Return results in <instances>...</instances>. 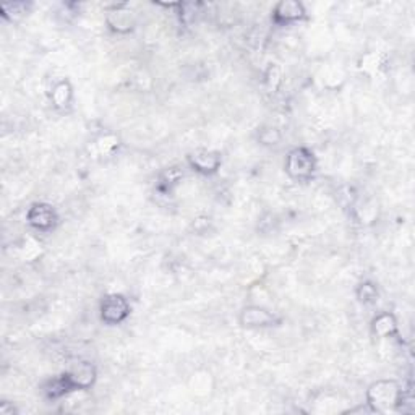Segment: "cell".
<instances>
[{"instance_id":"6da1fadb","label":"cell","mask_w":415,"mask_h":415,"mask_svg":"<svg viewBox=\"0 0 415 415\" xmlns=\"http://www.w3.org/2000/svg\"><path fill=\"white\" fill-rule=\"evenodd\" d=\"M402 389L393 379H379L367 391V404L372 412H389L399 407Z\"/></svg>"},{"instance_id":"7a4b0ae2","label":"cell","mask_w":415,"mask_h":415,"mask_svg":"<svg viewBox=\"0 0 415 415\" xmlns=\"http://www.w3.org/2000/svg\"><path fill=\"white\" fill-rule=\"evenodd\" d=\"M316 169V159L307 148H296L287 154L286 171L296 180H308Z\"/></svg>"},{"instance_id":"3957f363","label":"cell","mask_w":415,"mask_h":415,"mask_svg":"<svg viewBox=\"0 0 415 415\" xmlns=\"http://www.w3.org/2000/svg\"><path fill=\"white\" fill-rule=\"evenodd\" d=\"M59 378L67 393H72V391L77 389H88L96 382V368L88 362H82Z\"/></svg>"},{"instance_id":"277c9868","label":"cell","mask_w":415,"mask_h":415,"mask_svg":"<svg viewBox=\"0 0 415 415\" xmlns=\"http://www.w3.org/2000/svg\"><path fill=\"white\" fill-rule=\"evenodd\" d=\"M130 313V305L126 298L119 296V293H112L107 296L101 303V318L107 325H119L122 323Z\"/></svg>"},{"instance_id":"5b68a950","label":"cell","mask_w":415,"mask_h":415,"mask_svg":"<svg viewBox=\"0 0 415 415\" xmlns=\"http://www.w3.org/2000/svg\"><path fill=\"white\" fill-rule=\"evenodd\" d=\"M279 323L281 320L278 315L266 308L257 307V305L245 307L240 311V325L245 328H269L279 325Z\"/></svg>"},{"instance_id":"8992f818","label":"cell","mask_w":415,"mask_h":415,"mask_svg":"<svg viewBox=\"0 0 415 415\" xmlns=\"http://www.w3.org/2000/svg\"><path fill=\"white\" fill-rule=\"evenodd\" d=\"M28 222L38 230H50L57 224V215L54 208L45 203L34 205L28 211Z\"/></svg>"},{"instance_id":"52a82bcc","label":"cell","mask_w":415,"mask_h":415,"mask_svg":"<svg viewBox=\"0 0 415 415\" xmlns=\"http://www.w3.org/2000/svg\"><path fill=\"white\" fill-rule=\"evenodd\" d=\"M221 154L217 151H197L188 156V164L200 174H215L221 166Z\"/></svg>"},{"instance_id":"ba28073f","label":"cell","mask_w":415,"mask_h":415,"mask_svg":"<svg viewBox=\"0 0 415 415\" xmlns=\"http://www.w3.org/2000/svg\"><path fill=\"white\" fill-rule=\"evenodd\" d=\"M303 16H305L303 5L301 2H296V0H284V2H279L273 11V18L276 23L297 21L302 20Z\"/></svg>"},{"instance_id":"9c48e42d","label":"cell","mask_w":415,"mask_h":415,"mask_svg":"<svg viewBox=\"0 0 415 415\" xmlns=\"http://www.w3.org/2000/svg\"><path fill=\"white\" fill-rule=\"evenodd\" d=\"M397 333L396 318L391 313H383L373 320V334L378 338H391Z\"/></svg>"},{"instance_id":"30bf717a","label":"cell","mask_w":415,"mask_h":415,"mask_svg":"<svg viewBox=\"0 0 415 415\" xmlns=\"http://www.w3.org/2000/svg\"><path fill=\"white\" fill-rule=\"evenodd\" d=\"M72 86L68 82H60L52 91V102L55 107H67L72 101Z\"/></svg>"},{"instance_id":"8fae6325","label":"cell","mask_w":415,"mask_h":415,"mask_svg":"<svg viewBox=\"0 0 415 415\" xmlns=\"http://www.w3.org/2000/svg\"><path fill=\"white\" fill-rule=\"evenodd\" d=\"M109 16H115V21L109 23V25L112 26V30L119 31V33L131 30V25H134V21H131L129 11H125L122 9H115Z\"/></svg>"},{"instance_id":"7c38bea8","label":"cell","mask_w":415,"mask_h":415,"mask_svg":"<svg viewBox=\"0 0 415 415\" xmlns=\"http://www.w3.org/2000/svg\"><path fill=\"white\" fill-rule=\"evenodd\" d=\"M357 297H359V301L363 303L374 302L378 297L377 286L372 284V282H362V284L359 286V289H357Z\"/></svg>"}]
</instances>
